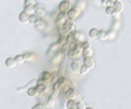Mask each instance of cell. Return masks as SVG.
Wrapping results in <instances>:
<instances>
[{
  "mask_svg": "<svg viewBox=\"0 0 131 109\" xmlns=\"http://www.w3.org/2000/svg\"><path fill=\"white\" fill-rule=\"evenodd\" d=\"M81 55H83V49H81V46H79V45H76L73 49H71V50L68 51V57L72 58V59H76V58H79V57H81Z\"/></svg>",
  "mask_w": 131,
  "mask_h": 109,
  "instance_id": "1",
  "label": "cell"
},
{
  "mask_svg": "<svg viewBox=\"0 0 131 109\" xmlns=\"http://www.w3.org/2000/svg\"><path fill=\"white\" fill-rule=\"evenodd\" d=\"M78 97H79V93L73 88H68L67 91H66V99H67L68 101H76Z\"/></svg>",
  "mask_w": 131,
  "mask_h": 109,
  "instance_id": "2",
  "label": "cell"
},
{
  "mask_svg": "<svg viewBox=\"0 0 131 109\" xmlns=\"http://www.w3.org/2000/svg\"><path fill=\"white\" fill-rule=\"evenodd\" d=\"M73 39L76 41V43H84L85 41H86V37H85V33H83V32H80V30H78V32H75L73 33Z\"/></svg>",
  "mask_w": 131,
  "mask_h": 109,
  "instance_id": "3",
  "label": "cell"
},
{
  "mask_svg": "<svg viewBox=\"0 0 131 109\" xmlns=\"http://www.w3.org/2000/svg\"><path fill=\"white\" fill-rule=\"evenodd\" d=\"M71 9V3L70 2H62L59 4V11H60V13H66L67 15V12Z\"/></svg>",
  "mask_w": 131,
  "mask_h": 109,
  "instance_id": "4",
  "label": "cell"
},
{
  "mask_svg": "<svg viewBox=\"0 0 131 109\" xmlns=\"http://www.w3.org/2000/svg\"><path fill=\"white\" fill-rule=\"evenodd\" d=\"M78 16H79V9L78 8H71L68 12H67V18H70L71 21L76 20V18H78Z\"/></svg>",
  "mask_w": 131,
  "mask_h": 109,
  "instance_id": "5",
  "label": "cell"
},
{
  "mask_svg": "<svg viewBox=\"0 0 131 109\" xmlns=\"http://www.w3.org/2000/svg\"><path fill=\"white\" fill-rule=\"evenodd\" d=\"M67 15H66V13H59L58 15V17H57V24H58V26L59 28H62L66 23H67Z\"/></svg>",
  "mask_w": 131,
  "mask_h": 109,
  "instance_id": "6",
  "label": "cell"
},
{
  "mask_svg": "<svg viewBox=\"0 0 131 109\" xmlns=\"http://www.w3.org/2000/svg\"><path fill=\"white\" fill-rule=\"evenodd\" d=\"M34 15L38 17V18H41L42 20V17H45L46 16V11H45V8L43 7H36V12H34Z\"/></svg>",
  "mask_w": 131,
  "mask_h": 109,
  "instance_id": "7",
  "label": "cell"
},
{
  "mask_svg": "<svg viewBox=\"0 0 131 109\" xmlns=\"http://www.w3.org/2000/svg\"><path fill=\"white\" fill-rule=\"evenodd\" d=\"M83 66H85L88 70H92L94 67V61L92 58H84V64Z\"/></svg>",
  "mask_w": 131,
  "mask_h": 109,
  "instance_id": "8",
  "label": "cell"
},
{
  "mask_svg": "<svg viewBox=\"0 0 131 109\" xmlns=\"http://www.w3.org/2000/svg\"><path fill=\"white\" fill-rule=\"evenodd\" d=\"M113 9H114V12L118 15V13H121L122 11H123V4L121 2H114L113 4Z\"/></svg>",
  "mask_w": 131,
  "mask_h": 109,
  "instance_id": "9",
  "label": "cell"
},
{
  "mask_svg": "<svg viewBox=\"0 0 131 109\" xmlns=\"http://www.w3.org/2000/svg\"><path fill=\"white\" fill-rule=\"evenodd\" d=\"M5 66H7L8 68H15V67L17 66L15 58H7V59H5Z\"/></svg>",
  "mask_w": 131,
  "mask_h": 109,
  "instance_id": "10",
  "label": "cell"
},
{
  "mask_svg": "<svg viewBox=\"0 0 131 109\" xmlns=\"http://www.w3.org/2000/svg\"><path fill=\"white\" fill-rule=\"evenodd\" d=\"M51 78H52L51 72L43 71V72L41 74V82H50V80H51Z\"/></svg>",
  "mask_w": 131,
  "mask_h": 109,
  "instance_id": "11",
  "label": "cell"
},
{
  "mask_svg": "<svg viewBox=\"0 0 131 109\" xmlns=\"http://www.w3.org/2000/svg\"><path fill=\"white\" fill-rule=\"evenodd\" d=\"M24 12L28 15V16H33L36 12V5H25V11Z\"/></svg>",
  "mask_w": 131,
  "mask_h": 109,
  "instance_id": "12",
  "label": "cell"
},
{
  "mask_svg": "<svg viewBox=\"0 0 131 109\" xmlns=\"http://www.w3.org/2000/svg\"><path fill=\"white\" fill-rule=\"evenodd\" d=\"M81 66H83L81 63H79L78 61H75V62H72V64H71V70H72L73 72H80Z\"/></svg>",
  "mask_w": 131,
  "mask_h": 109,
  "instance_id": "13",
  "label": "cell"
},
{
  "mask_svg": "<svg viewBox=\"0 0 131 109\" xmlns=\"http://www.w3.org/2000/svg\"><path fill=\"white\" fill-rule=\"evenodd\" d=\"M29 17H30V16H28L25 12H21L20 16H18V20H20V23L26 24V23H29Z\"/></svg>",
  "mask_w": 131,
  "mask_h": 109,
  "instance_id": "14",
  "label": "cell"
},
{
  "mask_svg": "<svg viewBox=\"0 0 131 109\" xmlns=\"http://www.w3.org/2000/svg\"><path fill=\"white\" fill-rule=\"evenodd\" d=\"M98 34H100V30L96 29V28H93V29L89 30V37L93 38V39H98Z\"/></svg>",
  "mask_w": 131,
  "mask_h": 109,
  "instance_id": "15",
  "label": "cell"
},
{
  "mask_svg": "<svg viewBox=\"0 0 131 109\" xmlns=\"http://www.w3.org/2000/svg\"><path fill=\"white\" fill-rule=\"evenodd\" d=\"M83 57L84 58H92L93 57V49L92 47H88V49L83 50Z\"/></svg>",
  "mask_w": 131,
  "mask_h": 109,
  "instance_id": "16",
  "label": "cell"
},
{
  "mask_svg": "<svg viewBox=\"0 0 131 109\" xmlns=\"http://www.w3.org/2000/svg\"><path fill=\"white\" fill-rule=\"evenodd\" d=\"M36 28H37V29H39V30H45V29L47 28V24H46L43 20H39L38 23L36 24Z\"/></svg>",
  "mask_w": 131,
  "mask_h": 109,
  "instance_id": "17",
  "label": "cell"
},
{
  "mask_svg": "<svg viewBox=\"0 0 131 109\" xmlns=\"http://www.w3.org/2000/svg\"><path fill=\"white\" fill-rule=\"evenodd\" d=\"M109 38V34L106 33L105 30H100V34H98V39H101V41H106Z\"/></svg>",
  "mask_w": 131,
  "mask_h": 109,
  "instance_id": "18",
  "label": "cell"
},
{
  "mask_svg": "<svg viewBox=\"0 0 131 109\" xmlns=\"http://www.w3.org/2000/svg\"><path fill=\"white\" fill-rule=\"evenodd\" d=\"M23 57H24V59L28 61V62H33V61L37 59V57L33 55V54H25V55H23Z\"/></svg>",
  "mask_w": 131,
  "mask_h": 109,
  "instance_id": "19",
  "label": "cell"
},
{
  "mask_svg": "<svg viewBox=\"0 0 131 109\" xmlns=\"http://www.w3.org/2000/svg\"><path fill=\"white\" fill-rule=\"evenodd\" d=\"M41 18H38L36 15H33V16H30L29 17V24H33V25H36L37 23H38V21H39Z\"/></svg>",
  "mask_w": 131,
  "mask_h": 109,
  "instance_id": "20",
  "label": "cell"
},
{
  "mask_svg": "<svg viewBox=\"0 0 131 109\" xmlns=\"http://www.w3.org/2000/svg\"><path fill=\"white\" fill-rule=\"evenodd\" d=\"M36 91H37L38 93L45 92V91H46V85H45V84H38V85L36 87Z\"/></svg>",
  "mask_w": 131,
  "mask_h": 109,
  "instance_id": "21",
  "label": "cell"
},
{
  "mask_svg": "<svg viewBox=\"0 0 131 109\" xmlns=\"http://www.w3.org/2000/svg\"><path fill=\"white\" fill-rule=\"evenodd\" d=\"M76 106H78V103L76 101H68L67 103V109H76Z\"/></svg>",
  "mask_w": 131,
  "mask_h": 109,
  "instance_id": "22",
  "label": "cell"
},
{
  "mask_svg": "<svg viewBox=\"0 0 131 109\" xmlns=\"http://www.w3.org/2000/svg\"><path fill=\"white\" fill-rule=\"evenodd\" d=\"M28 95H29L30 97H34V96L38 95V92L36 91V88H29V90H28Z\"/></svg>",
  "mask_w": 131,
  "mask_h": 109,
  "instance_id": "23",
  "label": "cell"
},
{
  "mask_svg": "<svg viewBox=\"0 0 131 109\" xmlns=\"http://www.w3.org/2000/svg\"><path fill=\"white\" fill-rule=\"evenodd\" d=\"M62 58H63V54H62V53L59 51V53H58V57L55 55V58H54V61H52V63H59Z\"/></svg>",
  "mask_w": 131,
  "mask_h": 109,
  "instance_id": "24",
  "label": "cell"
},
{
  "mask_svg": "<svg viewBox=\"0 0 131 109\" xmlns=\"http://www.w3.org/2000/svg\"><path fill=\"white\" fill-rule=\"evenodd\" d=\"M15 61H16L17 64H21V63H24V62H25V59H24L23 55H17V57L15 58Z\"/></svg>",
  "mask_w": 131,
  "mask_h": 109,
  "instance_id": "25",
  "label": "cell"
},
{
  "mask_svg": "<svg viewBox=\"0 0 131 109\" xmlns=\"http://www.w3.org/2000/svg\"><path fill=\"white\" fill-rule=\"evenodd\" d=\"M106 13H107V15H110V16H112V15H114V16H118V15L114 12L113 7H107V8H106Z\"/></svg>",
  "mask_w": 131,
  "mask_h": 109,
  "instance_id": "26",
  "label": "cell"
},
{
  "mask_svg": "<svg viewBox=\"0 0 131 109\" xmlns=\"http://www.w3.org/2000/svg\"><path fill=\"white\" fill-rule=\"evenodd\" d=\"M88 71H89V70L86 68L85 66H81V68H80V72H79V74H81V75H85V74H88Z\"/></svg>",
  "mask_w": 131,
  "mask_h": 109,
  "instance_id": "27",
  "label": "cell"
},
{
  "mask_svg": "<svg viewBox=\"0 0 131 109\" xmlns=\"http://www.w3.org/2000/svg\"><path fill=\"white\" fill-rule=\"evenodd\" d=\"M88 47H91V45H89V42H86V41H85V42L83 43V45H81V49H83V50H85V49H88Z\"/></svg>",
  "mask_w": 131,
  "mask_h": 109,
  "instance_id": "28",
  "label": "cell"
},
{
  "mask_svg": "<svg viewBox=\"0 0 131 109\" xmlns=\"http://www.w3.org/2000/svg\"><path fill=\"white\" fill-rule=\"evenodd\" d=\"M25 5H36V3L31 2V0H26V2H25Z\"/></svg>",
  "mask_w": 131,
  "mask_h": 109,
  "instance_id": "29",
  "label": "cell"
},
{
  "mask_svg": "<svg viewBox=\"0 0 131 109\" xmlns=\"http://www.w3.org/2000/svg\"><path fill=\"white\" fill-rule=\"evenodd\" d=\"M33 109H43V105H42V104H38V105H36Z\"/></svg>",
  "mask_w": 131,
  "mask_h": 109,
  "instance_id": "30",
  "label": "cell"
},
{
  "mask_svg": "<svg viewBox=\"0 0 131 109\" xmlns=\"http://www.w3.org/2000/svg\"><path fill=\"white\" fill-rule=\"evenodd\" d=\"M85 109H93V108H91V106H88V108H85Z\"/></svg>",
  "mask_w": 131,
  "mask_h": 109,
  "instance_id": "31",
  "label": "cell"
}]
</instances>
